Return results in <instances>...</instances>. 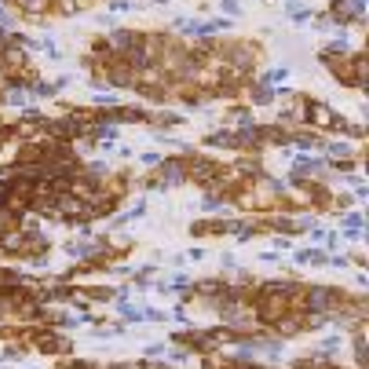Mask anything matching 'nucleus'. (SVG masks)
Wrapping results in <instances>:
<instances>
[{"instance_id":"1","label":"nucleus","mask_w":369,"mask_h":369,"mask_svg":"<svg viewBox=\"0 0 369 369\" xmlns=\"http://www.w3.org/2000/svg\"><path fill=\"white\" fill-rule=\"evenodd\" d=\"M18 4H22V7H26V11H40L44 4H48V0H18Z\"/></svg>"}]
</instances>
